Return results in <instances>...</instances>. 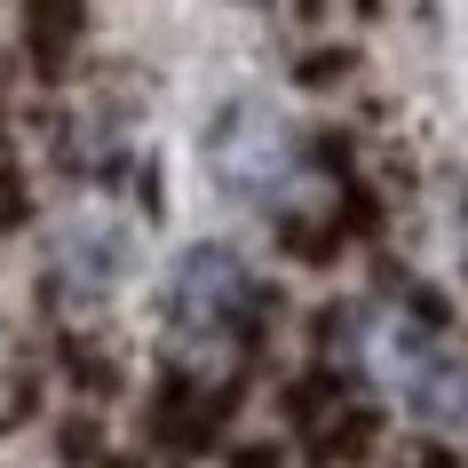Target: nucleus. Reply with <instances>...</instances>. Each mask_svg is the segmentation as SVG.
<instances>
[{"mask_svg":"<svg viewBox=\"0 0 468 468\" xmlns=\"http://www.w3.org/2000/svg\"><path fill=\"white\" fill-rule=\"evenodd\" d=\"M294 159H302L294 120H286L278 103H262V96H239L215 127H207V175H215L222 191H239V198L278 191V183L294 175Z\"/></svg>","mask_w":468,"mask_h":468,"instance_id":"f257e3e1","label":"nucleus"},{"mask_svg":"<svg viewBox=\"0 0 468 468\" xmlns=\"http://www.w3.org/2000/svg\"><path fill=\"white\" fill-rule=\"evenodd\" d=\"M254 310V271L239 247H222V239H198V247L175 254L167 271V318L183 342H222L230 325Z\"/></svg>","mask_w":468,"mask_h":468,"instance_id":"f03ea898","label":"nucleus"},{"mask_svg":"<svg viewBox=\"0 0 468 468\" xmlns=\"http://www.w3.org/2000/svg\"><path fill=\"white\" fill-rule=\"evenodd\" d=\"M397 389H405L413 420H429V429H452V420H468V357L413 342V357L397 366Z\"/></svg>","mask_w":468,"mask_h":468,"instance_id":"7ed1b4c3","label":"nucleus"}]
</instances>
